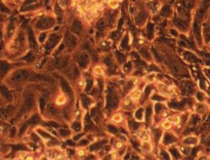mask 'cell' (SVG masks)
Returning <instances> with one entry per match:
<instances>
[{"label":"cell","mask_w":210,"mask_h":160,"mask_svg":"<svg viewBox=\"0 0 210 160\" xmlns=\"http://www.w3.org/2000/svg\"><path fill=\"white\" fill-rule=\"evenodd\" d=\"M109 4L111 7L116 8L118 6V0H109Z\"/></svg>","instance_id":"d6a6232c"},{"label":"cell","mask_w":210,"mask_h":160,"mask_svg":"<svg viewBox=\"0 0 210 160\" xmlns=\"http://www.w3.org/2000/svg\"><path fill=\"white\" fill-rule=\"evenodd\" d=\"M142 148H144V150L145 151H147V152L151 151V149H152L151 145H150V143H148V141H146V142L142 144Z\"/></svg>","instance_id":"f1b7e54d"},{"label":"cell","mask_w":210,"mask_h":160,"mask_svg":"<svg viewBox=\"0 0 210 160\" xmlns=\"http://www.w3.org/2000/svg\"><path fill=\"white\" fill-rule=\"evenodd\" d=\"M152 100L155 102H158V103H161L162 101H165V98L161 96V94H154V96H152Z\"/></svg>","instance_id":"7402d4cb"},{"label":"cell","mask_w":210,"mask_h":160,"mask_svg":"<svg viewBox=\"0 0 210 160\" xmlns=\"http://www.w3.org/2000/svg\"><path fill=\"white\" fill-rule=\"evenodd\" d=\"M37 133L40 134V136H42L43 139H46V140H50V139H52V136H50V134L48 133L47 131H43V129H41V128L37 129Z\"/></svg>","instance_id":"2e32d148"},{"label":"cell","mask_w":210,"mask_h":160,"mask_svg":"<svg viewBox=\"0 0 210 160\" xmlns=\"http://www.w3.org/2000/svg\"><path fill=\"white\" fill-rule=\"evenodd\" d=\"M54 25V18L49 17H45V18H40V20L38 21V23L36 24V27L40 30H46V29L51 28Z\"/></svg>","instance_id":"7a4b0ae2"},{"label":"cell","mask_w":210,"mask_h":160,"mask_svg":"<svg viewBox=\"0 0 210 160\" xmlns=\"http://www.w3.org/2000/svg\"><path fill=\"white\" fill-rule=\"evenodd\" d=\"M59 35H57V34H54V35H51L49 37V39L47 40V42H46V45L45 47L47 48V49H51V48H54L55 45L57 44V43L59 42Z\"/></svg>","instance_id":"277c9868"},{"label":"cell","mask_w":210,"mask_h":160,"mask_svg":"<svg viewBox=\"0 0 210 160\" xmlns=\"http://www.w3.org/2000/svg\"><path fill=\"white\" fill-rule=\"evenodd\" d=\"M73 29L75 30V31L79 32L80 30H81V24L79 23V21H75L73 24Z\"/></svg>","instance_id":"603a6c76"},{"label":"cell","mask_w":210,"mask_h":160,"mask_svg":"<svg viewBox=\"0 0 210 160\" xmlns=\"http://www.w3.org/2000/svg\"><path fill=\"white\" fill-rule=\"evenodd\" d=\"M170 126H171V123H170L169 121H165L164 123H163V127H164V128H166V129H168V128H170Z\"/></svg>","instance_id":"7bdbcfd3"},{"label":"cell","mask_w":210,"mask_h":160,"mask_svg":"<svg viewBox=\"0 0 210 160\" xmlns=\"http://www.w3.org/2000/svg\"><path fill=\"white\" fill-rule=\"evenodd\" d=\"M66 43L70 47H75L77 45V38L74 35H72V34L68 33L66 35Z\"/></svg>","instance_id":"5b68a950"},{"label":"cell","mask_w":210,"mask_h":160,"mask_svg":"<svg viewBox=\"0 0 210 160\" xmlns=\"http://www.w3.org/2000/svg\"><path fill=\"white\" fill-rule=\"evenodd\" d=\"M28 37H29V43L31 45V47H35L36 46V40L35 37H34V33L32 30H29L28 31Z\"/></svg>","instance_id":"7c38bea8"},{"label":"cell","mask_w":210,"mask_h":160,"mask_svg":"<svg viewBox=\"0 0 210 160\" xmlns=\"http://www.w3.org/2000/svg\"><path fill=\"white\" fill-rule=\"evenodd\" d=\"M140 94H142V92H140V90L135 89L134 91H133L132 94H131V99L134 100V101H137V100L140 98Z\"/></svg>","instance_id":"ffe728a7"},{"label":"cell","mask_w":210,"mask_h":160,"mask_svg":"<svg viewBox=\"0 0 210 160\" xmlns=\"http://www.w3.org/2000/svg\"><path fill=\"white\" fill-rule=\"evenodd\" d=\"M113 120H114L115 122H121L122 121V116L119 115V114L115 115L114 117H113Z\"/></svg>","instance_id":"f35d334b"},{"label":"cell","mask_w":210,"mask_h":160,"mask_svg":"<svg viewBox=\"0 0 210 160\" xmlns=\"http://www.w3.org/2000/svg\"><path fill=\"white\" fill-rule=\"evenodd\" d=\"M117 59H118V62L120 63V64H122V63H124L125 62V57H124L122 53H120V52H117Z\"/></svg>","instance_id":"4dcf8cb0"},{"label":"cell","mask_w":210,"mask_h":160,"mask_svg":"<svg viewBox=\"0 0 210 160\" xmlns=\"http://www.w3.org/2000/svg\"><path fill=\"white\" fill-rule=\"evenodd\" d=\"M177 141V139L175 138L173 134L171 133H166L163 139V144L164 145H170V144H173Z\"/></svg>","instance_id":"ba28073f"},{"label":"cell","mask_w":210,"mask_h":160,"mask_svg":"<svg viewBox=\"0 0 210 160\" xmlns=\"http://www.w3.org/2000/svg\"><path fill=\"white\" fill-rule=\"evenodd\" d=\"M84 152L85 151H83V150H80V151H78V155H80V156H83V155H84Z\"/></svg>","instance_id":"f907efd6"},{"label":"cell","mask_w":210,"mask_h":160,"mask_svg":"<svg viewBox=\"0 0 210 160\" xmlns=\"http://www.w3.org/2000/svg\"><path fill=\"white\" fill-rule=\"evenodd\" d=\"M103 143L104 142H100V143H95V144H93L92 146H90V150L91 151H94V150H98V149H100V148L103 146Z\"/></svg>","instance_id":"cb8c5ba5"},{"label":"cell","mask_w":210,"mask_h":160,"mask_svg":"<svg viewBox=\"0 0 210 160\" xmlns=\"http://www.w3.org/2000/svg\"><path fill=\"white\" fill-rule=\"evenodd\" d=\"M154 79H155V75L154 74H151V75L148 76V80L149 81H154Z\"/></svg>","instance_id":"7dc6e473"},{"label":"cell","mask_w":210,"mask_h":160,"mask_svg":"<svg viewBox=\"0 0 210 160\" xmlns=\"http://www.w3.org/2000/svg\"><path fill=\"white\" fill-rule=\"evenodd\" d=\"M30 75V72L27 69H20L13 72L12 75H11V80L15 81V82H21V81L27 79Z\"/></svg>","instance_id":"6da1fadb"},{"label":"cell","mask_w":210,"mask_h":160,"mask_svg":"<svg viewBox=\"0 0 210 160\" xmlns=\"http://www.w3.org/2000/svg\"><path fill=\"white\" fill-rule=\"evenodd\" d=\"M93 70H94L93 72H94V74H95V75H103V73H104L103 69H101V67H100V66L94 67Z\"/></svg>","instance_id":"484cf974"},{"label":"cell","mask_w":210,"mask_h":160,"mask_svg":"<svg viewBox=\"0 0 210 160\" xmlns=\"http://www.w3.org/2000/svg\"><path fill=\"white\" fill-rule=\"evenodd\" d=\"M77 62H78V65H79L81 68H86L87 66L89 65L90 63V60H89V55L85 52H82L78 55V59H77Z\"/></svg>","instance_id":"3957f363"},{"label":"cell","mask_w":210,"mask_h":160,"mask_svg":"<svg viewBox=\"0 0 210 160\" xmlns=\"http://www.w3.org/2000/svg\"><path fill=\"white\" fill-rule=\"evenodd\" d=\"M105 27H106V21L104 18H101V20H100V22L98 23V29L103 30Z\"/></svg>","instance_id":"4316f807"},{"label":"cell","mask_w":210,"mask_h":160,"mask_svg":"<svg viewBox=\"0 0 210 160\" xmlns=\"http://www.w3.org/2000/svg\"><path fill=\"white\" fill-rule=\"evenodd\" d=\"M84 124H85V128H86L87 131H90V129H92V127H93V123H92L91 119L89 118L88 115L85 116Z\"/></svg>","instance_id":"5bb4252c"},{"label":"cell","mask_w":210,"mask_h":160,"mask_svg":"<svg viewBox=\"0 0 210 160\" xmlns=\"http://www.w3.org/2000/svg\"><path fill=\"white\" fill-rule=\"evenodd\" d=\"M87 144H88V141L87 140H82V141H80L79 142L80 146H85V145H87Z\"/></svg>","instance_id":"bcb514c9"},{"label":"cell","mask_w":210,"mask_h":160,"mask_svg":"<svg viewBox=\"0 0 210 160\" xmlns=\"http://www.w3.org/2000/svg\"><path fill=\"white\" fill-rule=\"evenodd\" d=\"M198 143V139L196 136H188L184 140V145H196Z\"/></svg>","instance_id":"30bf717a"},{"label":"cell","mask_w":210,"mask_h":160,"mask_svg":"<svg viewBox=\"0 0 210 160\" xmlns=\"http://www.w3.org/2000/svg\"><path fill=\"white\" fill-rule=\"evenodd\" d=\"M48 157L49 158H62L63 155H61V151L57 149H50L48 151Z\"/></svg>","instance_id":"9c48e42d"},{"label":"cell","mask_w":210,"mask_h":160,"mask_svg":"<svg viewBox=\"0 0 210 160\" xmlns=\"http://www.w3.org/2000/svg\"><path fill=\"white\" fill-rule=\"evenodd\" d=\"M72 127H73V129H75L76 131H79L80 129H81V125H80L79 122H75V123H73Z\"/></svg>","instance_id":"e575fe53"},{"label":"cell","mask_w":210,"mask_h":160,"mask_svg":"<svg viewBox=\"0 0 210 160\" xmlns=\"http://www.w3.org/2000/svg\"><path fill=\"white\" fill-rule=\"evenodd\" d=\"M44 106H45V101L43 99H40V109H41V111L44 110Z\"/></svg>","instance_id":"ee69618b"},{"label":"cell","mask_w":210,"mask_h":160,"mask_svg":"<svg viewBox=\"0 0 210 160\" xmlns=\"http://www.w3.org/2000/svg\"><path fill=\"white\" fill-rule=\"evenodd\" d=\"M109 129H110L111 133H117V131H117V128H115V126H111V125L109 126Z\"/></svg>","instance_id":"f6af8a7d"},{"label":"cell","mask_w":210,"mask_h":160,"mask_svg":"<svg viewBox=\"0 0 210 160\" xmlns=\"http://www.w3.org/2000/svg\"><path fill=\"white\" fill-rule=\"evenodd\" d=\"M123 70L124 72H126V73L131 72V70H132V64H131V62H126L125 64L123 65Z\"/></svg>","instance_id":"ac0fdd59"},{"label":"cell","mask_w":210,"mask_h":160,"mask_svg":"<svg viewBox=\"0 0 210 160\" xmlns=\"http://www.w3.org/2000/svg\"><path fill=\"white\" fill-rule=\"evenodd\" d=\"M198 99H199L200 101H204V96H203V94L199 92V94H198Z\"/></svg>","instance_id":"c3c4849f"},{"label":"cell","mask_w":210,"mask_h":160,"mask_svg":"<svg viewBox=\"0 0 210 160\" xmlns=\"http://www.w3.org/2000/svg\"><path fill=\"white\" fill-rule=\"evenodd\" d=\"M200 121V119H199V116H193L192 117V120H191V123L192 124H196L197 122H199Z\"/></svg>","instance_id":"74e56055"},{"label":"cell","mask_w":210,"mask_h":160,"mask_svg":"<svg viewBox=\"0 0 210 160\" xmlns=\"http://www.w3.org/2000/svg\"><path fill=\"white\" fill-rule=\"evenodd\" d=\"M162 158H169V155H166V152L165 151H162Z\"/></svg>","instance_id":"681fc988"},{"label":"cell","mask_w":210,"mask_h":160,"mask_svg":"<svg viewBox=\"0 0 210 160\" xmlns=\"http://www.w3.org/2000/svg\"><path fill=\"white\" fill-rule=\"evenodd\" d=\"M15 23H10V24L8 25V30H7L8 38H10V36L13 35V33H15Z\"/></svg>","instance_id":"e0dca14e"},{"label":"cell","mask_w":210,"mask_h":160,"mask_svg":"<svg viewBox=\"0 0 210 160\" xmlns=\"http://www.w3.org/2000/svg\"><path fill=\"white\" fill-rule=\"evenodd\" d=\"M117 105H118V98H117V96L115 94H109V96H108V106L115 108Z\"/></svg>","instance_id":"8992f818"},{"label":"cell","mask_w":210,"mask_h":160,"mask_svg":"<svg viewBox=\"0 0 210 160\" xmlns=\"http://www.w3.org/2000/svg\"><path fill=\"white\" fill-rule=\"evenodd\" d=\"M170 151H171V154L174 156V158H179V157H181V155H179V153H178V150H176V149H171Z\"/></svg>","instance_id":"d590c367"},{"label":"cell","mask_w":210,"mask_h":160,"mask_svg":"<svg viewBox=\"0 0 210 160\" xmlns=\"http://www.w3.org/2000/svg\"><path fill=\"white\" fill-rule=\"evenodd\" d=\"M59 133L62 134V136H68L69 134H70V131H66V129H61V131H59Z\"/></svg>","instance_id":"60d3db41"},{"label":"cell","mask_w":210,"mask_h":160,"mask_svg":"<svg viewBox=\"0 0 210 160\" xmlns=\"http://www.w3.org/2000/svg\"><path fill=\"white\" fill-rule=\"evenodd\" d=\"M61 83H62V89H63V91L67 92L70 97H73V90L71 88L70 85H69V83L65 79H62Z\"/></svg>","instance_id":"52a82bcc"},{"label":"cell","mask_w":210,"mask_h":160,"mask_svg":"<svg viewBox=\"0 0 210 160\" xmlns=\"http://www.w3.org/2000/svg\"><path fill=\"white\" fill-rule=\"evenodd\" d=\"M140 52H142V57H146V60H148V61H149V60H151V55H149V52H148V50L147 49H142L140 50Z\"/></svg>","instance_id":"f546056e"},{"label":"cell","mask_w":210,"mask_h":160,"mask_svg":"<svg viewBox=\"0 0 210 160\" xmlns=\"http://www.w3.org/2000/svg\"><path fill=\"white\" fill-rule=\"evenodd\" d=\"M65 102H66V97H65L64 94L59 96V98L57 100V103L59 104V105H62V104H65Z\"/></svg>","instance_id":"83f0119b"},{"label":"cell","mask_w":210,"mask_h":160,"mask_svg":"<svg viewBox=\"0 0 210 160\" xmlns=\"http://www.w3.org/2000/svg\"><path fill=\"white\" fill-rule=\"evenodd\" d=\"M168 121H169L170 123H172V124H177V123L181 122V118H179L178 116H172V117L168 118Z\"/></svg>","instance_id":"d6986e66"},{"label":"cell","mask_w":210,"mask_h":160,"mask_svg":"<svg viewBox=\"0 0 210 160\" xmlns=\"http://www.w3.org/2000/svg\"><path fill=\"white\" fill-rule=\"evenodd\" d=\"M162 15H170V7L168 5H166L163 7L162 9Z\"/></svg>","instance_id":"1f68e13d"},{"label":"cell","mask_w":210,"mask_h":160,"mask_svg":"<svg viewBox=\"0 0 210 160\" xmlns=\"http://www.w3.org/2000/svg\"><path fill=\"white\" fill-rule=\"evenodd\" d=\"M153 32H154V26H153V24L150 23V24L148 25V28H147V34H148V36H149V38H152V36H153Z\"/></svg>","instance_id":"44dd1931"},{"label":"cell","mask_w":210,"mask_h":160,"mask_svg":"<svg viewBox=\"0 0 210 160\" xmlns=\"http://www.w3.org/2000/svg\"><path fill=\"white\" fill-rule=\"evenodd\" d=\"M34 59H35V57L33 55V53H28L27 57L25 58V60H26V61H29V62H33Z\"/></svg>","instance_id":"8d00e7d4"},{"label":"cell","mask_w":210,"mask_h":160,"mask_svg":"<svg viewBox=\"0 0 210 160\" xmlns=\"http://www.w3.org/2000/svg\"><path fill=\"white\" fill-rule=\"evenodd\" d=\"M152 113H153V111H152V108H151V107H148L147 110L145 111V114H146V117H147V120H148V121H149L150 118H151Z\"/></svg>","instance_id":"d4e9b609"},{"label":"cell","mask_w":210,"mask_h":160,"mask_svg":"<svg viewBox=\"0 0 210 160\" xmlns=\"http://www.w3.org/2000/svg\"><path fill=\"white\" fill-rule=\"evenodd\" d=\"M145 116V110L142 108H138L137 111H135L134 113V117L135 119L138 120V121H140V120H142V118H144Z\"/></svg>","instance_id":"4fadbf2b"},{"label":"cell","mask_w":210,"mask_h":160,"mask_svg":"<svg viewBox=\"0 0 210 160\" xmlns=\"http://www.w3.org/2000/svg\"><path fill=\"white\" fill-rule=\"evenodd\" d=\"M2 133V129H1V127H0V133Z\"/></svg>","instance_id":"816d5d0a"},{"label":"cell","mask_w":210,"mask_h":160,"mask_svg":"<svg viewBox=\"0 0 210 160\" xmlns=\"http://www.w3.org/2000/svg\"><path fill=\"white\" fill-rule=\"evenodd\" d=\"M148 7L151 9V11L156 13V11L159 9V3L157 1H151V2H149V4H148Z\"/></svg>","instance_id":"9a60e30c"},{"label":"cell","mask_w":210,"mask_h":160,"mask_svg":"<svg viewBox=\"0 0 210 160\" xmlns=\"http://www.w3.org/2000/svg\"><path fill=\"white\" fill-rule=\"evenodd\" d=\"M81 103H82V106L84 107L85 109H87L91 105V100L87 96H82L81 97Z\"/></svg>","instance_id":"8fae6325"},{"label":"cell","mask_w":210,"mask_h":160,"mask_svg":"<svg viewBox=\"0 0 210 160\" xmlns=\"http://www.w3.org/2000/svg\"><path fill=\"white\" fill-rule=\"evenodd\" d=\"M179 151H181L183 154H188V153H189V149H188V148H184V146H183V147L179 148Z\"/></svg>","instance_id":"b9f144b4"},{"label":"cell","mask_w":210,"mask_h":160,"mask_svg":"<svg viewBox=\"0 0 210 160\" xmlns=\"http://www.w3.org/2000/svg\"><path fill=\"white\" fill-rule=\"evenodd\" d=\"M46 36H47V35H46V33H42V34L40 35V37L38 38V41H39L40 43L44 42V40L46 39Z\"/></svg>","instance_id":"ab89813d"},{"label":"cell","mask_w":210,"mask_h":160,"mask_svg":"<svg viewBox=\"0 0 210 160\" xmlns=\"http://www.w3.org/2000/svg\"><path fill=\"white\" fill-rule=\"evenodd\" d=\"M38 122H39V117L37 115L33 116V117L30 119V123L31 124H36V123H38Z\"/></svg>","instance_id":"836d02e7"}]
</instances>
